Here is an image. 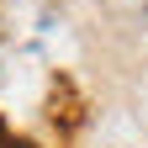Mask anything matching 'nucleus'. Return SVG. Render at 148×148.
<instances>
[{"mask_svg":"<svg viewBox=\"0 0 148 148\" xmlns=\"http://www.w3.org/2000/svg\"><path fill=\"white\" fill-rule=\"evenodd\" d=\"M0 148H5V122H0Z\"/></svg>","mask_w":148,"mask_h":148,"instance_id":"obj_2","label":"nucleus"},{"mask_svg":"<svg viewBox=\"0 0 148 148\" xmlns=\"http://www.w3.org/2000/svg\"><path fill=\"white\" fill-rule=\"evenodd\" d=\"M5 148H37V143H5Z\"/></svg>","mask_w":148,"mask_h":148,"instance_id":"obj_1","label":"nucleus"}]
</instances>
